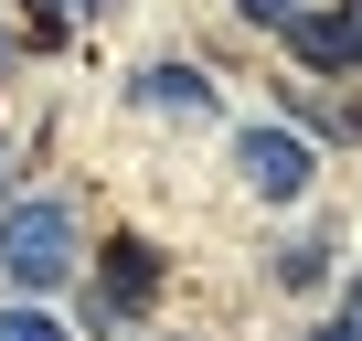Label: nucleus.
<instances>
[{
  "mask_svg": "<svg viewBox=\"0 0 362 341\" xmlns=\"http://www.w3.org/2000/svg\"><path fill=\"white\" fill-rule=\"evenodd\" d=\"M139 96H149V107H170V117H203V107H214L192 64H160V75H139Z\"/></svg>",
  "mask_w": 362,
  "mask_h": 341,
  "instance_id": "obj_5",
  "label": "nucleus"
},
{
  "mask_svg": "<svg viewBox=\"0 0 362 341\" xmlns=\"http://www.w3.org/2000/svg\"><path fill=\"white\" fill-rule=\"evenodd\" d=\"M0 341H64V320H43V309H0Z\"/></svg>",
  "mask_w": 362,
  "mask_h": 341,
  "instance_id": "obj_6",
  "label": "nucleus"
},
{
  "mask_svg": "<svg viewBox=\"0 0 362 341\" xmlns=\"http://www.w3.org/2000/svg\"><path fill=\"white\" fill-rule=\"evenodd\" d=\"M309 341H362V320H351V309H341V320H320V330H309Z\"/></svg>",
  "mask_w": 362,
  "mask_h": 341,
  "instance_id": "obj_8",
  "label": "nucleus"
},
{
  "mask_svg": "<svg viewBox=\"0 0 362 341\" xmlns=\"http://www.w3.org/2000/svg\"><path fill=\"white\" fill-rule=\"evenodd\" d=\"M149 277H160V256H149L139 235H117V245H107V309H128V299H149Z\"/></svg>",
  "mask_w": 362,
  "mask_h": 341,
  "instance_id": "obj_4",
  "label": "nucleus"
},
{
  "mask_svg": "<svg viewBox=\"0 0 362 341\" xmlns=\"http://www.w3.org/2000/svg\"><path fill=\"white\" fill-rule=\"evenodd\" d=\"M351 320H362V277H351Z\"/></svg>",
  "mask_w": 362,
  "mask_h": 341,
  "instance_id": "obj_9",
  "label": "nucleus"
},
{
  "mask_svg": "<svg viewBox=\"0 0 362 341\" xmlns=\"http://www.w3.org/2000/svg\"><path fill=\"white\" fill-rule=\"evenodd\" d=\"M235 170H245V192L298 203V192H309V139H288V128H245V139H235Z\"/></svg>",
  "mask_w": 362,
  "mask_h": 341,
  "instance_id": "obj_3",
  "label": "nucleus"
},
{
  "mask_svg": "<svg viewBox=\"0 0 362 341\" xmlns=\"http://www.w3.org/2000/svg\"><path fill=\"white\" fill-rule=\"evenodd\" d=\"M0 277L11 288H64L75 277V214L64 203H11L0 214Z\"/></svg>",
  "mask_w": 362,
  "mask_h": 341,
  "instance_id": "obj_1",
  "label": "nucleus"
},
{
  "mask_svg": "<svg viewBox=\"0 0 362 341\" xmlns=\"http://www.w3.org/2000/svg\"><path fill=\"white\" fill-rule=\"evenodd\" d=\"M235 11H245V22H267V33H277V22H288V11H309V0H235Z\"/></svg>",
  "mask_w": 362,
  "mask_h": 341,
  "instance_id": "obj_7",
  "label": "nucleus"
},
{
  "mask_svg": "<svg viewBox=\"0 0 362 341\" xmlns=\"http://www.w3.org/2000/svg\"><path fill=\"white\" fill-rule=\"evenodd\" d=\"M277 33H288V54L309 75H351L362 64V0H309V11H288Z\"/></svg>",
  "mask_w": 362,
  "mask_h": 341,
  "instance_id": "obj_2",
  "label": "nucleus"
},
{
  "mask_svg": "<svg viewBox=\"0 0 362 341\" xmlns=\"http://www.w3.org/2000/svg\"><path fill=\"white\" fill-rule=\"evenodd\" d=\"M0 64H11V43H0Z\"/></svg>",
  "mask_w": 362,
  "mask_h": 341,
  "instance_id": "obj_10",
  "label": "nucleus"
}]
</instances>
